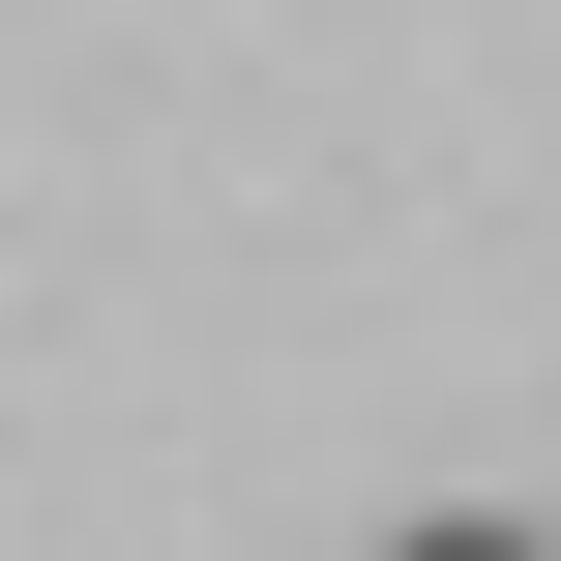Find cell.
I'll return each instance as SVG.
<instances>
[{"label": "cell", "mask_w": 561, "mask_h": 561, "mask_svg": "<svg viewBox=\"0 0 561 561\" xmlns=\"http://www.w3.org/2000/svg\"><path fill=\"white\" fill-rule=\"evenodd\" d=\"M385 561H561V533H533V503H444V533H385Z\"/></svg>", "instance_id": "obj_1"}]
</instances>
